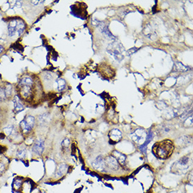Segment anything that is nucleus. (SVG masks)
<instances>
[{"label":"nucleus","mask_w":193,"mask_h":193,"mask_svg":"<svg viewBox=\"0 0 193 193\" xmlns=\"http://www.w3.org/2000/svg\"><path fill=\"white\" fill-rule=\"evenodd\" d=\"M174 150V145L172 141L165 140L156 143L152 148V152L157 157L166 160L172 155Z\"/></svg>","instance_id":"nucleus-1"},{"label":"nucleus","mask_w":193,"mask_h":193,"mask_svg":"<svg viewBox=\"0 0 193 193\" xmlns=\"http://www.w3.org/2000/svg\"><path fill=\"white\" fill-rule=\"evenodd\" d=\"M25 25L23 21L19 19H13L8 24V34L12 38L21 36L25 30Z\"/></svg>","instance_id":"nucleus-2"},{"label":"nucleus","mask_w":193,"mask_h":193,"mask_svg":"<svg viewBox=\"0 0 193 193\" xmlns=\"http://www.w3.org/2000/svg\"><path fill=\"white\" fill-rule=\"evenodd\" d=\"M33 80L29 77H23L20 82L19 89L22 96L25 99H28L33 94Z\"/></svg>","instance_id":"nucleus-3"},{"label":"nucleus","mask_w":193,"mask_h":193,"mask_svg":"<svg viewBox=\"0 0 193 193\" xmlns=\"http://www.w3.org/2000/svg\"><path fill=\"white\" fill-rule=\"evenodd\" d=\"M107 51L109 53L114 56L116 60H121L123 59V53L124 52V48L121 43L118 42L111 43L108 46Z\"/></svg>","instance_id":"nucleus-4"},{"label":"nucleus","mask_w":193,"mask_h":193,"mask_svg":"<svg viewBox=\"0 0 193 193\" xmlns=\"http://www.w3.org/2000/svg\"><path fill=\"white\" fill-rule=\"evenodd\" d=\"M35 125V118L29 115L25 117L24 120H23L20 123V127H21L22 132L24 134H28L30 132Z\"/></svg>","instance_id":"nucleus-5"},{"label":"nucleus","mask_w":193,"mask_h":193,"mask_svg":"<svg viewBox=\"0 0 193 193\" xmlns=\"http://www.w3.org/2000/svg\"><path fill=\"white\" fill-rule=\"evenodd\" d=\"M98 71L102 76L106 77V78H112L114 76V69L108 64H103V63L100 64L98 68Z\"/></svg>","instance_id":"nucleus-6"},{"label":"nucleus","mask_w":193,"mask_h":193,"mask_svg":"<svg viewBox=\"0 0 193 193\" xmlns=\"http://www.w3.org/2000/svg\"><path fill=\"white\" fill-rule=\"evenodd\" d=\"M44 141L41 139H37L33 144V151L37 155H41L44 151Z\"/></svg>","instance_id":"nucleus-7"},{"label":"nucleus","mask_w":193,"mask_h":193,"mask_svg":"<svg viewBox=\"0 0 193 193\" xmlns=\"http://www.w3.org/2000/svg\"><path fill=\"white\" fill-rule=\"evenodd\" d=\"M109 136H110L111 140L114 142V143H116L122 138V134H121L120 131L118 130V129H113V130H112L110 132Z\"/></svg>","instance_id":"nucleus-8"},{"label":"nucleus","mask_w":193,"mask_h":193,"mask_svg":"<svg viewBox=\"0 0 193 193\" xmlns=\"http://www.w3.org/2000/svg\"><path fill=\"white\" fill-rule=\"evenodd\" d=\"M23 184V179L21 177H16L13 180V188L16 191L20 190L22 188Z\"/></svg>","instance_id":"nucleus-9"},{"label":"nucleus","mask_w":193,"mask_h":193,"mask_svg":"<svg viewBox=\"0 0 193 193\" xmlns=\"http://www.w3.org/2000/svg\"><path fill=\"white\" fill-rule=\"evenodd\" d=\"M13 103H14V109H15L16 112H19L24 110V106L23 105L21 100H20L18 96H16L14 98Z\"/></svg>","instance_id":"nucleus-10"},{"label":"nucleus","mask_w":193,"mask_h":193,"mask_svg":"<svg viewBox=\"0 0 193 193\" xmlns=\"http://www.w3.org/2000/svg\"><path fill=\"white\" fill-rule=\"evenodd\" d=\"M26 154L27 150L25 147H20L16 151V157L21 160L25 159V157H26Z\"/></svg>","instance_id":"nucleus-11"},{"label":"nucleus","mask_w":193,"mask_h":193,"mask_svg":"<svg viewBox=\"0 0 193 193\" xmlns=\"http://www.w3.org/2000/svg\"><path fill=\"white\" fill-rule=\"evenodd\" d=\"M106 162L108 163V165L109 166H111L112 168L113 169H116L117 168V161L114 159V157H112L111 156L108 157L107 159H106Z\"/></svg>","instance_id":"nucleus-12"},{"label":"nucleus","mask_w":193,"mask_h":193,"mask_svg":"<svg viewBox=\"0 0 193 193\" xmlns=\"http://www.w3.org/2000/svg\"><path fill=\"white\" fill-rule=\"evenodd\" d=\"M66 169H67V166L65 165H60L57 171H56V175H57V177H61L62 175H64V174L66 171Z\"/></svg>","instance_id":"nucleus-13"},{"label":"nucleus","mask_w":193,"mask_h":193,"mask_svg":"<svg viewBox=\"0 0 193 193\" xmlns=\"http://www.w3.org/2000/svg\"><path fill=\"white\" fill-rule=\"evenodd\" d=\"M56 84H57V87H58V89L59 91H63V89H64L65 88V85H66V83L65 82L64 79H58L56 81Z\"/></svg>","instance_id":"nucleus-14"},{"label":"nucleus","mask_w":193,"mask_h":193,"mask_svg":"<svg viewBox=\"0 0 193 193\" xmlns=\"http://www.w3.org/2000/svg\"><path fill=\"white\" fill-rule=\"evenodd\" d=\"M7 164L4 161L0 160V177L5 174L7 171Z\"/></svg>","instance_id":"nucleus-15"},{"label":"nucleus","mask_w":193,"mask_h":193,"mask_svg":"<svg viewBox=\"0 0 193 193\" xmlns=\"http://www.w3.org/2000/svg\"><path fill=\"white\" fill-rule=\"evenodd\" d=\"M14 131H15V129H14L13 126H8L7 128L4 129V131L7 136H11V135H13Z\"/></svg>","instance_id":"nucleus-16"},{"label":"nucleus","mask_w":193,"mask_h":193,"mask_svg":"<svg viewBox=\"0 0 193 193\" xmlns=\"http://www.w3.org/2000/svg\"><path fill=\"white\" fill-rule=\"evenodd\" d=\"M7 99V94H6L5 87H0V100H4Z\"/></svg>","instance_id":"nucleus-17"},{"label":"nucleus","mask_w":193,"mask_h":193,"mask_svg":"<svg viewBox=\"0 0 193 193\" xmlns=\"http://www.w3.org/2000/svg\"><path fill=\"white\" fill-rule=\"evenodd\" d=\"M175 68H176L177 70H180L182 72H185L187 70L185 66H184L181 63H177L176 64H175Z\"/></svg>","instance_id":"nucleus-18"},{"label":"nucleus","mask_w":193,"mask_h":193,"mask_svg":"<svg viewBox=\"0 0 193 193\" xmlns=\"http://www.w3.org/2000/svg\"><path fill=\"white\" fill-rule=\"evenodd\" d=\"M30 2H31L33 4L37 5V4H40V3H43V2H44V1H31Z\"/></svg>","instance_id":"nucleus-19"},{"label":"nucleus","mask_w":193,"mask_h":193,"mask_svg":"<svg viewBox=\"0 0 193 193\" xmlns=\"http://www.w3.org/2000/svg\"><path fill=\"white\" fill-rule=\"evenodd\" d=\"M3 51H4V48H3L2 46H0V53H1Z\"/></svg>","instance_id":"nucleus-20"}]
</instances>
